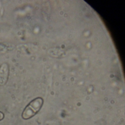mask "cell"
I'll use <instances>...</instances> for the list:
<instances>
[{"label":"cell","mask_w":125,"mask_h":125,"mask_svg":"<svg viewBox=\"0 0 125 125\" xmlns=\"http://www.w3.org/2000/svg\"><path fill=\"white\" fill-rule=\"evenodd\" d=\"M43 102V99L41 97H37L31 101L24 109L22 117L27 120L35 116L41 109Z\"/></svg>","instance_id":"6da1fadb"},{"label":"cell","mask_w":125,"mask_h":125,"mask_svg":"<svg viewBox=\"0 0 125 125\" xmlns=\"http://www.w3.org/2000/svg\"><path fill=\"white\" fill-rule=\"evenodd\" d=\"M9 74V66L7 63L0 66V86H4L7 83Z\"/></svg>","instance_id":"7a4b0ae2"},{"label":"cell","mask_w":125,"mask_h":125,"mask_svg":"<svg viewBox=\"0 0 125 125\" xmlns=\"http://www.w3.org/2000/svg\"><path fill=\"white\" fill-rule=\"evenodd\" d=\"M7 47L3 44H0V52H3L7 51Z\"/></svg>","instance_id":"3957f363"},{"label":"cell","mask_w":125,"mask_h":125,"mask_svg":"<svg viewBox=\"0 0 125 125\" xmlns=\"http://www.w3.org/2000/svg\"><path fill=\"white\" fill-rule=\"evenodd\" d=\"M4 117H5V115H4L3 113L0 111V121L3 120L4 119Z\"/></svg>","instance_id":"277c9868"}]
</instances>
